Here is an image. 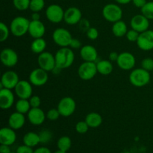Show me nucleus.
<instances>
[{
  "mask_svg": "<svg viewBox=\"0 0 153 153\" xmlns=\"http://www.w3.org/2000/svg\"><path fill=\"white\" fill-rule=\"evenodd\" d=\"M14 94L12 90L3 88L0 90V108L3 110H7L14 103Z\"/></svg>",
  "mask_w": 153,
  "mask_h": 153,
  "instance_id": "obj_18",
  "label": "nucleus"
},
{
  "mask_svg": "<svg viewBox=\"0 0 153 153\" xmlns=\"http://www.w3.org/2000/svg\"><path fill=\"white\" fill-rule=\"evenodd\" d=\"M118 57H119V54L116 52H111L110 54H109V61H117Z\"/></svg>",
  "mask_w": 153,
  "mask_h": 153,
  "instance_id": "obj_48",
  "label": "nucleus"
},
{
  "mask_svg": "<svg viewBox=\"0 0 153 153\" xmlns=\"http://www.w3.org/2000/svg\"><path fill=\"white\" fill-rule=\"evenodd\" d=\"M131 28L139 33H142L146 31L149 28V19L146 18L144 15L137 14L133 16L130 22Z\"/></svg>",
  "mask_w": 153,
  "mask_h": 153,
  "instance_id": "obj_17",
  "label": "nucleus"
},
{
  "mask_svg": "<svg viewBox=\"0 0 153 153\" xmlns=\"http://www.w3.org/2000/svg\"><path fill=\"white\" fill-rule=\"evenodd\" d=\"M79 27V29L80 31H82V32H87L88 30L91 28V25H90V22L87 19H82V20L79 22V23L78 24Z\"/></svg>",
  "mask_w": 153,
  "mask_h": 153,
  "instance_id": "obj_42",
  "label": "nucleus"
},
{
  "mask_svg": "<svg viewBox=\"0 0 153 153\" xmlns=\"http://www.w3.org/2000/svg\"><path fill=\"white\" fill-rule=\"evenodd\" d=\"M139 35H140V33H139L138 31H135L134 29H132V28H131V29L128 30L126 37L127 40H128V41L137 42V39H138L139 37Z\"/></svg>",
  "mask_w": 153,
  "mask_h": 153,
  "instance_id": "obj_39",
  "label": "nucleus"
},
{
  "mask_svg": "<svg viewBox=\"0 0 153 153\" xmlns=\"http://www.w3.org/2000/svg\"><path fill=\"white\" fill-rule=\"evenodd\" d=\"M28 100H29L31 108H40V105H41V100L38 96H31V98Z\"/></svg>",
  "mask_w": 153,
  "mask_h": 153,
  "instance_id": "obj_41",
  "label": "nucleus"
},
{
  "mask_svg": "<svg viewBox=\"0 0 153 153\" xmlns=\"http://www.w3.org/2000/svg\"><path fill=\"white\" fill-rule=\"evenodd\" d=\"M48 80V72L40 67L33 70L28 77V81L31 82V85L36 87H40L46 85Z\"/></svg>",
  "mask_w": 153,
  "mask_h": 153,
  "instance_id": "obj_9",
  "label": "nucleus"
},
{
  "mask_svg": "<svg viewBox=\"0 0 153 153\" xmlns=\"http://www.w3.org/2000/svg\"><path fill=\"white\" fill-rule=\"evenodd\" d=\"M31 20H40V14H39V12H32Z\"/></svg>",
  "mask_w": 153,
  "mask_h": 153,
  "instance_id": "obj_49",
  "label": "nucleus"
},
{
  "mask_svg": "<svg viewBox=\"0 0 153 153\" xmlns=\"http://www.w3.org/2000/svg\"><path fill=\"white\" fill-rule=\"evenodd\" d=\"M141 13L150 20L153 19V1H147L143 7L140 8Z\"/></svg>",
  "mask_w": 153,
  "mask_h": 153,
  "instance_id": "obj_31",
  "label": "nucleus"
},
{
  "mask_svg": "<svg viewBox=\"0 0 153 153\" xmlns=\"http://www.w3.org/2000/svg\"><path fill=\"white\" fill-rule=\"evenodd\" d=\"M111 30L112 33L115 37H122L126 35V33L128 31V27H127L126 22L121 19V20L113 23Z\"/></svg>",
  "mask_w": 153,
  "mask_h": 153,
  "instance_id": "obj_25",
  "label": "nucleus"
},
{
  "mask_svg": "<svg viewBox=\"0 0 153 153\" xmlns=\"http://www.w3.org/2000/svg\"><path fill=\"white\" fill-rule=\"evenodd\" d=\"M102 16L107 21L114 23L121 20L123 17V10L118 4L110 3L103 7Z\"/></svg>",
  "mask_w": 153,
  "mask_h": 153,
  "instance_id": "obj_4",
  "label": "nucleus"
},
{
  "mask_svg": "<svg viewBox=\"0 0 153 153\" xmlns=\"http://www.w3.org/2000/svg\"><path fill=\"white\" fill-rule=\"evenodd\" d=\"M34 153H52V152H51L50 149H48L47 147L42 146V147H39L37 148L36 150H34Z\"/></svg>",
  "mask_w": 153,
  "mask_h": 153,
  "instance_id": "obj_46",
  "label": "nucleus"
},
{
  "mask_svg": "<svg viewBox=\"0 0 153 153\" xmlns=\"http://www.w3.org/2000/svg\"><path fill=\"white\" fill-rule=\"evenodd\" d=\"M14 92L19 99L29 100L32 96V85L29 81L19 80L16 86L15 87Z\"/></svg>",
  "mask_w": 153,
  "mask_h": 153,
  "instance_id": "obj_14",
  "label": "nucleus"
},
{
  "mask_svg": "<svg viewBox=\"0 0 153 153\" xmlns=\"http://www.w3.org/2000/svg\"><path fill=\"white\" fill-rule=\"evenodd\" d=\"M46 48V42L43 37L40 38L34 39L31 44V49L33 53L34 54H41L42 52H45Z\"/></svg>",
  "mask_w": 153,
  "mask_h": 153,
  "instance_id": "obj_28",
  "label": "nucleus"
},
{
  "mask_svg": "<svg viewBox=\"0 0 153 153\" xmlns=\"http://www.w3.org/2000/svg\"><path fill=\"white\" fill-rule=\"evenodd\" d=\"M86 35L88 37V38L90 39V40H95L98 38L99 31L94 27H91L86 32Z\"/></svg>",
  "mask_w": 153,
  "mask_h": 153,
  "instance_id": "obj_40",
  "label": "nucleus"
},
{
  "mask_svg": "<svg viewBox=\"0 0 153 153\" xmlns=\"http://www.w3.org/2000/svg\"><path fill=\"white\" fill-rule=\"evenodd\" d=\"M37 63L39 67L47 72H52L56 67L55 55L49 52H43L38 55Z\"/></svg>",
  "mask_w": 153,
  "mask_h": 153,
  "instance_id": "obj_10",
  "label": "nucleus"
},
{
  "mask_svg": "<svg viewBox=\"0 0 153 153\" xmlns=\"http://www.w3.org/2000/svg\"><path fill=\"white\" fill-rule=\"evenodd\" d=\"M136 64V59L134 55L128 52H123L119 54V57L117 61L118 67L123 70H133Z\"/></svg>",
  "mask_w": 153,
  "mask_h": 153,
  "instance_id": "obj_12",
  "label": "nucleus"
},
{
  "mask_svg": "<svg viewBox=\"0 0 153 153\" xmlns=\"http://www.w3.org/2000/svg\"><path fill=\"white\" fill-rule=\"evenodd\" d=\"M64 9L57 4H52L48 6L46 10V19L52 23H59L64 20Z\"/></svg>",
  "mask_w": 153,
  "mask_h": 153,
  "instance_id": "obj_8",
  "label": "nucleus"
},
{
  "mask_svg": "<svg viewBox=\"0 0 153 153\" xmlns=\"http://www.w3.org/2000/svg\"><path fill=\"white\" fill-rule=\"evenodd\" d=\"M129 82L133 86L137 88H142L150 82L151 76L149 72L146 71L144 69L137 68L132 70L129 74Z\"/></svg>",
  "mask_w": 153,
  "mask_h": 153,
  "instance_id": "obj_2",
  "label": "nucleus"
},
{
  "mask_svg": "<svg viewBox=\"0 0 153 153\" xmlns=\"http://www.w3.org/2000/svg\"><path fill=\"white\" fill-rule=\"evenodd\" d=\"M55 153H67V152H64V151H61V150H59V149H58V150H57Z\"/></svg>",
  "mask_w": 153,
  "mask_h": 153,
  "instance_id": "obj_51",
  "label": "nucleus"
},
{
  "mask_svg": "<svg viewBox=\"0 0 153 153\" xmlns=\"http://www.w3.org/2000/svg\"><path fill=\"white\" fill-rule=\"evenodd\" d=\"M152 73H153V71H152Z\"/></svg>",
  "mask_w": 153,
  "mask_h": 153,
  "instance_id": "obj_53",
  "label": "nucleus"
},
{
  "mask_svg": "<svg viewBox=\"0 0 153 153\" xmlns=\"http://www.w3.org/2000/svg\"><path fill=\"white\" fill-rule=\"evenodd\" d=\"M10 146H7V145H4L1 144L0 146V153H10Z\"/></svg>",
  "mask_w": 153,
  "mask_h": 153,
  "instance_id": "obj_47",
  "label": "nucleus"
},
{
  "mask_svg": "<svg viewBox=\"0 0 153 153\" xmlns=\"http://www.w3.org/2000/svg\"><path fill=\"white\" fill-rule=\"evenodd\" d=\"M97 71L100 74L108 76L113 72L114 67L111 61L108 60H101L97 62Z\"/></svg>",
  "mask_w": 153,
  "mask_h": 153,
  "instance_id": "obj_24",
  "label": "nucleus"
},
{
  "mask_svg": "<svg viewBox=\"0 0 153 153\" xmlns=\"http://www.w3.org/2000/svg\"><path fill=\"white\" fill-rule=\"evenodd\" d=\"M16 134L15 130L10 127H4L0 130V143L4 145L13 144L16 141Z\"/></svg>",
  "mask_w": 153,
  "mask_h": 153,
  "instance_id": "obj_21",
  "label": "nucleus"
},
{
  "mask_svg": "<svg viewBox=\"0 0 153 153\" xmlns=\"http://www.w3.org/2000/svg\"><path fill=\"white\" fill-rule=\"evenodd\" d=\"M76 131L79 134H85L88 132L89 129V126L87 123L86 121H79L76 125Z\"/></svg>",
  "mask_w": 153,
  "mask_h": 153,
  "instance_id": "obj_36",
  "label": "nucleus"
},
{
  "mask_svg": "<svg viewBox=\"0 0 153 153\" xmlns=\"http://www.w3.org/2000/svg\"><path fill=\"white\" fill-rule=\"evenodd\" d=\"M10 153H16V152H11Z\"/></svg>",
  "mask_w": 153,
  "mask_h": 153,
  "instance_id": "obj_52",
  "label": "nucleus"
},
{
  "mask_svg": "<svg viewBox=\"0 0 153 153\" xmlns=\"http://www.w3.org/2000/svg\"><path fill=\"white\" fill-rule=\"evenodd\" d=\"M39 137L41 143H47L51 141L52 138V133L49 129H43L39 133Z\"/></svg>",
  "mask_w": 153,
  "mask_h": 153,
  "instance_id": "obj_35",
  "label": "nucleus"
},
{
  "mask_svg": "<svg viewBox=\"0 0 153 153\" xmlns=\"http://www.w3.org/2000/svg\"><path fill=\"white\" fill-rule=\"evenodd\" d=\"M72 140L68 136H62L60 137L57 142V146L59 150L67 152L71 148Z\"/></svg>",
  "mask_w": 153,
  "mask_h": 153,
  "instance_id": "obj_30",
  "label": "nucleus"
},
{
  "mask_svg": "<svg viewBox=\"0 0 153 153\" xmlns=\"http://www.w3.org/2000/svg\"><path fill=\"white\" fill-rule=\"evenodd\" d=\"M82 19V13L76 7H70L64 12V20L70 25H75L79 23Z\"/></svg>",
  "mask_w": 153,
  "mask_h": 153,
  "instance_id": "obj_16",
  "label": "nucleus"
},
{
  "mask_svg": "<svg viewBox=\"0 0 153 153\" xmlns=\"http://www.w3.org/2000/svg\"><path fill=\"white\" fill-rule=\"evenodd\" d=\"M85 121L90 128H98L102 123V117L97 112L89 113L85 117Z\"/></svg>",
  "mask_w": 153,
  "mask_h": 153,
  "instance_id": "obj_26",
  "label": "nucleus"
},
{
  "mask_svg": "<svg viewBox=\"0 0 153 153\" xmlns=\"http://www.w3.org/2000/svg\"><path fill=\"white\" fill-rule=\"evenodd\" d=\"M10 27L7 26L5 23L1 22L0 23V41L4 42L7 40L10 35Z\"/></svg>",
  "mask_w": 153,
  "mask_h": 153,
  "instance_id": "obj_34",
  "label": "nucleus"
},
{
  "mask_svg": "<svg viewBox=\"0 0 153 153\" xmlns=\"http://www.w3.org/2000/svg\"><path fill=\"white\" fill-rule=\"evenodd\" d=\"M0 59L4 66L7 67H13L18 63V55L13 49L5 48L0 53Z\"/></svg>",
  "mask_w": 153,
  "mask_h": 153,
  "instance_id": "obj_15",
  "label": "nucleus"
},
{
  "mask_svg": "<svg viewBox=\"0 0 153 153\" xmlns=\"http://www.w3.org/2000/svg\"><path fill=\"white\" fill-rule=\"evenodd\" d=\"M132 0H115L117 3L120 4H127L130 3Z\"/></svg>",
  "mask_w": 153,
  "mask_h": 153,
  "instance_id": "obj_50",
  "label": "nucleus"
},
{
  "mask_svg": "<svg viewBox=\"0 0 153 153\" xmlns=\"http://www.w3.org/2000/svg\"><path fill=\"white\" fill-rule=\"evenodd\" d=\"M98 73L97 63L85 61L79 66L78 69V75L82 80L88 81L94 79Z\"/></svg>",
  "mask_w": 153,
  "mask_h": 153,
  "instance_id": "obj_5",
  "label": "nucleus"
},
{
  "mask_svg": "<svg viewBox=\"0 0 153 153\" xmlns=\"http://www.w3.org/2000/svg\"><path fill=\"white\" fill-rule=\"evenodd\" d=\"M61 116L59 111L58 108H52L49 111H48L47 114H46V118L51 121H55L57 120L58 118Z\"/></svg>",
  "mask_w": 153,
  "mask_h": 153,
  "instance_id": "obj_38",
  "label": "nucleus"
},
{
  "mask_svg": "<svg viewBox=\"0 0 153 153\" xmlns=\"http://www.w3.org/2000/svg\"><path fill=\"white\" fill-rule=\"evenodd\" d=\"M31 0H13V4L15 8L18 10L23 11L29 9Z\"/></svg>",
  "mask_w": 153,
  "mask_h": 153,
  "instance_id": "obj_33",
  "label": "nucleus"
},
{
  "mask_svg": "<svg viewBox=\"0 0 153 153\" xmlns=\"http://www.w3.org/2000/svg\"><path fill=\"white\" fill-rule=\"evenodd\" d=\"M31 108V105H30L29 100H25V99H19L15 104V109L16 111L19 112L21 114H28L30 109Z\"/></svg>",
  "mask_w": 153,
  "mask_h": 153,
  "instance_id": "obj_29",
  "label": "nucleus"
},
{
  "mask_svg": "<svg viewBox=\"0 0 153 153\" xmlns=\"http://www.w3.org/2000/svg\"><path fill=\"white\" fill-rule=\"evenodd\" d=\"M44 0H31L29 9L32 12H40L44 8Z\"/></svg>",
  "mask_w": 153,
  "mask_h": 153,
  "instance_id": "obj_32",
  "label": "nucleus"
},
{
  "mask_svg": "<svg viewBox=\"0 0 153 153\" xmlns=\"http://www.w3.org/2000/svg\"><path fill=\"white\" fill-rule=\"evenodd\" d=\"M25 123V114L19 112H13L10 115L8 118L9 127L14 130L20 129L24 126Z\"/></svg>",
  "mask_w": 153,
  "mask_h": 153,
  "instance_id": "obj_23",
  "label": "nucleus"
},
{
  "mask_svg": "<svg viewBox=\"0 0 153 153\" xmlns=\"http://www.w3.org/2000/svg\"><path fill=\"white\" fill-rule=\"evenodd\" d=\"M16 153H34V150L32 149V147L26 146L23 144L22 146H19L17 148L16 151Z\"/></svg>",
  "mask_w": 153,
  "mask_h": 153,
  "instance_id": "obj_43",
  "label": "nucleus"
},
{
  "mask_svg": "<svg viewBox=\"0 0 153 153\" xmlns=\"http://www.w3.org/2000/svg\"><path fill=\"white\" fill-rule=\"evenodd\" d=\"M141 67L148 72L153 71V59L152 58H146L141 61Z\"/></svg>",
  "mask_w": 153,
  "mask_h": 153,
  "instance_id": "obj_37",
  "label": "nucleus"
},
{
  "mask_svg": "<svg viewBox=\"0 0 153 153\" xmlns=\"http://www.w3.org/2000/svg\"><path fill=\"white\" fill-rule=\"evenodd\" d=\"M28 121L34 126H40L44 123L46 114L40 108H31L27 114Z\"/></svg>",
  "mask_w": 153,
  "mask_h": 153,
  "instance_id": "obj_19",
  "label": "nucleus"
},
{
  "mask_svg": "<svg viewBox=\"0 0 153 153\" xmlns=\"http://www.w3.org/2000/svg\"><path fill=\"white\" fill-rule=\"evenodd\" d=\"M19 82V76L16 72L12 71V70L4 72L1 78L0 90L3 88H7L10 90L14 89Z\"/></svg>",
  "mask_w": 153,
  "mask_h": 153,
  "instance_id": "obj_11",
  "label": "nucleus"
},
{
  "mask_svg": "<svg viewBox=\"0 0 153 153\" xmlns=\"http://www.w3.org/2000/svg\"><path fill=\"white\" fill-rule=\"evenodd\" d=\"M131 1L136 7H139V8L143 7L145 5V4L147 2L146 0H132Z\"/></svg>",
  "mask_w": 153,
  "mask_h": 153,
  "instance_id": "obj_45",
  "label": "nucleus"
},
{
  "mask_svg": "<svg viewBox=\"0 0 153 153\" xmlns=\"http://www.w3.org/2000/svg\"><path fill=\"white\" fill-rule=\"evenodd\" d=\"M69 47H70L71 49H81L82 47V42L77 38H73L72 39L71 42H70V44L69 46Z\"/></svg>",
  "mask_w": 153,
  "mask_h": 153,
  "instance_id": "obj_44",
  "label": "nucleus"
},
{
  "mask_svg": "<svg viewBox=\"0 0 153 153\" xmlns=\"http://www.w3.org/2000/svg\"><path fill=\"white\" fill-rule=\"evenodd\" d=\"M22 141L24 144L30 147H34L40 143L39 134L33 131L26 133L22 138Z\"/></svg>",
  "mask_w": 153,
  "mask_h": 153,
  "instance_id": "obj_27",
  "label": "nucleus"
},
{
  "mask_svg": "<svg viewBox=\"0 0 153 153\" xmlns=\"http://www.w3.org/2000/svg\"><path fill=\"white\" fill-rule=\"evenodd\" d=\"M137 45L141 50L150 51L153 49V30L148 29L140 33Z\"/></svg>",
  "mask_w": 153,
  "mask_h": 153,
  "instance_id": "obj_13",
  "label": "nucleus"
},
{
  "mask_svg": "<svg viewBox=\"0 0 153 153\" xmlns=\"http://www.w3.org/2000/svg\"><path fill=\"white\" fill-rule=\"evenodd\" d=\"M46 27L40 20H31L28 28V34L34 39L40 38L44 36Z\"/></svg>",
  "mask_w": 153,
  "mask_h": 153,
  "instance_id": "obj_20",
  "label": "nucleus"
},
{
  "mask_svg": "<svg viewBox=\"0 0 153 153\" xmlns=\"http://www.w3.org/2000/svg\"><path fill=\"white\" fill-rule=\"evenodd\" d=\"M80 56L85 61L96 62L98 59V52L94 46L91 45H85L80 49Z\"/></svg>",
  "mask_w": 153,
  "mask_h": 153,
  "instance_id": "obj_22",
  "label": "nucleus"
},
{
  "mask_svg": "<svg viewBox=\"0 0 153 153\" xmlns=\"http://www.w3.org/2000/svg\"><path fill=\"white\" fill-rule=\"evenodd\" d=\"M73 37L68 30L64 28H58L52 33V40L61 47H69Z\"/></svg>",
  "mask_w": 153,
  "mask_h": 153,
  "instance_id": "obj_6",
  "label": "nucleus"
},
{
  "mask_svg": "<svg viewBox=\"0 0 153 153\" xmlns=\"http://www.w3.org/2000/svg\"><path fill=\"white\" fill-rule=\"evenodd\" d=\"M56 67L61 69L69 68L73 65L75 54L70 47H61L55 55Z\"/></svg>",
  "mask_w": 153,
  "mask_h": 153,
  "instance_id": "obj_1",
  "label": "nucleus"
},
{
  "mask_svg": "<svg viewBox=\"0 0 153 153\" xmlns=\"http://www.w3.org/2000/svg\"><path fill=\"white\" fill-rule=\"evenodd\" d=\"M31 21L24 16H16L13 18L10 24V33L17 37H22L28 32V28Z\"/></svg>",
  "mask_w": 153,
  "mask_h": 153,
  "instance_id": "obj_3",
  "label": "nucleus"
},
{
  "mask_svg": "<svg viewBox=\"0 0 153 153\" xmlns=\"http://www.w3.org/2000/svg\"><path fill=\"white\" fill-rule=\"evenodd\" d=\"M59 111L61 116L67 117L73 114L76 109V101L72 97H66L61 99L57 107Z\"/></svg>",
  "mask_w": 153,
  "mask_h": 153,
  "instance_id": "obj_7",
  "label": "nucleus"
}]
</instances>
